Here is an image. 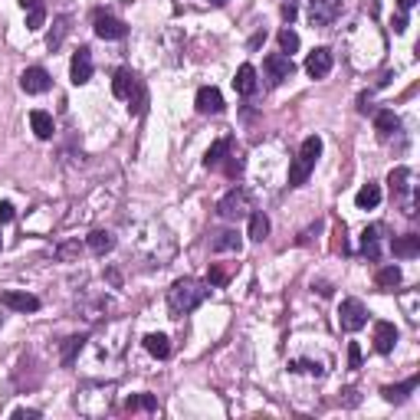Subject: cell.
Instances as JSON below:
<instances>
[{"instance_id":"6da1fadb","label":"cell","mask_w":420,"mask_h":420,"mask_svg":"<svg viewBox=\"0 0 420 420\" xmlns=\"http://www.w3.org/2000/svg\"><path fill=\"white\" fill-rule=\"evenodd\" d=\"M207 296H210V283H200V279L184 276V279L171 283V289H168V312H171L174 319L191 315L198 306H204Z\"/></svg>"},{"instance_id":"7a4b0ae2","label":"cell","mask_w":420,"mask_h":420,"mask_svg":"<svg viewBox=\"0 0 420 420\" xmlns=\"http://www.w3.org/2000/svg\"><path fill=\"white\" fill-rule=\"evenodd\" d=\"M322 155V138L319 135H309L302 141V148H299L296 161H292V168H289V187H302L309 181V174L315 171V161Z\"/></svg>"},{"instance_id":"3957f363","label":"cell","mask_w":420,"mask_h":420,"mask_svg":"<svg viewBox=\"0 0 420 420\" xmlns=\"http://www.w3.org/2000/svg\"><path fill=\"white\" fill-rule=\"evenodd\" d=\"M414 171L410 168H394L387 184H391V194H394L397 207L404 210V217H417V198H414Z\"/></svg>"},{"instance_id":"277c9868","label":"cell","mask_w":420,"mask_h":420,"mask_svg":"<svg viewBox=\"0 0 420 420\" xmlns=\"http://www.w3.org/2000/svg\"><path fill=\"white\" fill-rule=\"evenodd\" d=\"M250 210H253V200H250L247 187H230L220 198V204H217V213L223 220H240V217H247Z\"/></svg>"},{"instance_id":"5b68a950","label":"cell","mask_w":420,"mask_h":420,"mask_svg":"<svg viewBox=\"0 0 420 420\" xmlns=\"http://www.w3.org/2000/svg\"><path fill=\"white\" fill-rule=\"evenodd\" d=\"M338 325H342V332H361V329L368 325V309H365V302H361V299H345V302L338 306Z\"/></svg>"},{"instance_id":"8992f818","label":"cell","mask_w":420,"mask_h":420,"mask_svg":"<svg viewBox=\"0 0 420 420\" xmlns=\"http://www.w3.org/2000/svg\"><path fill=\"white\" fill-rule=\"evenodd\" d=\"M345 10L342 0H309V24L312 26H332Z\"/></svg>"},{"instance_id":"52a82bcc","label":"cell","mask_w":420,"mask_h":420,"mask_svg":"<svg viewBox=\"0 0 420 420\" xmlns=\"http://www.w3.org/2000/svg\"><path fill=\"white\" fill-rule=\"evenodd\" d=\"M92 30H96L99 40H125L128 37V26H125L119 17L102 13V10H96V17H92Z\"/></svg>"},{"instance_id":"ba28073f","label":"cell","mask_w":420,"mask_h":420,"mask_svg":"<svg viewBox=\"0 0 420 420\" xmlns=\"http://www.w3.org/2000/svg\"><path fill=\"white\" fill-rule=\"evenodd\" d=\"M266 76H270L272 86H279V82H286L289 76L296 73V62H292V56H286V53H272V56H266Z\"/></svg>"},{"instance_id":"9c48e42d","label":"cell","mask_w":420,"mask_h":420,"mask_svg":"<svg viewBox=\"0 0 420 420\" xmlns=\"http://www.w3.org/2000/svg\"><path fill=\"white\" fill-rule=\"evenodd\" d=\"M92 50L89 46H79V53L73 56L69 62V79H73V86H86L89 79H92Z\"/></svg>"},{"instance_id":"30bf717a","label":"cell","mask_w":420,"mask_h":420,"mask_svg":"<svg viewBox=\"0 0 420 420\" xmlns=\"http://www.w3.org/2000/svg\"><path fill=\"white\" fill-rule=\"evenodd\" d=\"M50 86H53V79L43 66H30V69L20 76V89H24L26 96H43Z\"/></svg>"},{"instance_id":"8fae6325","label":"cell","mask_w":420,"mask_h":420,"mask_svg":"<svg viewBox=\"0 0 420 420\" xmlns=\"http://www.w3.org/2000/svg\"><path fill=\"white\" fill-rule=\"evenodd\" d=\"M0 306H7L13 312H37L40 299L33 292H24V289H7V292H0Z\"/></svg>"},{"instance_id":"7c38bea8","label":"cell","mask_w":420,"mask_h":420,"mask_svg":"<svg viewBox=\"0 0 420 420\" xmlns=\"http://www.w3.org/2000/svg\"><path fill=\"white\" fill-rule=\"evenodd\" d=\"M332 66H335L332 50L319 46V50H312V53H309V60H306V73H309L312 79H325V76L332 73Z\"/></svg>"},{"instance_id":"4fadbf2b","label":"cell","mask_w":420,"mask_h":420,"mask_svg":"<svg viewBox=\"0 0 420 420\" xmlns=\"http://www.w3.org/2000/svg\"><path fill=\"white\" fill-rule=\"evenodd\" d=\"M381 240H384V223L365 227V234H361V253L368 260H381Z\"/></svg>"},{"instance_id":"5bb4252c","label":"cell","mask_w":420,"mask_h":420,"mask_svg":"<svg viewBox=\"0 0 420 420\" xmlns=\"http://www.w3.org/2000/svg\"><path fill=\"white\" fill-rule=\"evenodd\" d=\"M194 105H198V112H204V115H220V112H223V96H220V89L200 86V89H198V99H194Z\"/></svg>"},{"instance_id":"9a60e30c","label":"cell","mask_w":420,"mask_h":420,"mask_svg":"<svg viewBox=\"0 0 420 420\" xmlns=\"http://www.w3.org/2000/svg\"><path fill=\"white\" fill-rule=\"evenodd\" d=\"M417 384H420V374H410L408 381L387 384V387H381V397L387 401V404H404V401L410 397V391H417Z\"/></svg>"},{"instance_id":"2e32d148","label":"cell","mask_w":420,"mask_h":420,"mask_svg":"<svg viewBox=\"0 0 420 420\" xmlns=\"http://www.w3.org/2000/svg\"><path fill=\"white\" fill-rule=\"evenodd\" d=\"M394 345H397L394 322H378V325H374V351H378V355H391Z\"/></svg>"},{"instance_id":"e0dca14e","label":"cell","mask_w":420,"mask_h":420,"mask_svg":"<svg viewBox=\"0 0 420 420\" xmlns=\"http://www.w3.org/2000/svg\"><path fill=\"white\" fill-rule=\"evenodd\" d=\"M76 309L82 312L89 322H99V319H105V312L112 309V302L102 296V292H96L92 299H79V302H76Z\"/></svg>"},{"instance_id":"ac0fdd59","label":"cell","mask_w":420,"mask_h":420,"mask_svg":"<svg viewBox=\"0 0 420 420\" xmlns=\"http://www.w3.org/2000/svg\"><path fill=\"white\" fill-rule=\"evenodd\" d=\"M374 132H378L381 141H387L391 135H397V132H401V119H397V112L394 109L374 112Z\"/></svg>"},{"instance_id":"d6986e66","label":"cell","mask_w":420,"mask_h":420,"mask_svg":"<svg viewBox=\"0 0 420 420\" xmlns=\"http://www.w3.org/2000/svg\"><path fill=\"white\" fill-rule=\"evenodd\" d=\"M20 7H24L26 13V30H43V24H46V3L43 0H20Z\"/></svg>"},{"instance_id":"ffe728a7","label":"cell","mask_w":420,"mask_h":420,"mask_svg":"<svg viewBox=\"0 0 420 420\" xmlns=\"http://www.w3.org/2000/svg\"><path fill=\"white\" fill-rule=\"evenodd\" d=\"M391 253H394L397 260H414V256H420V236L417 234L397 236L394 243H391Z\"/></svg>"},{"instance_id":"44dd1931","label":"cell","mask_w":420,"mask_h":420,"mask_svg":"<svg viewBox=\"0 0 420 420\" xmlns=\"http://www.w3.org/2000/svg\"><path fill=\"white\" fill-rule=\"evenodd\" d=\"M234 89L240 92V96H256V89H260V82H256V69H253L250 62H243V66L236 69Z\"/></svg>"},{"instance_id":"7402d4cb","label":"cell","mask_w":420,"mask_h":420,"mask_svg":"<svg viewBox=\"0 0 420 420\" xmlns=\"http://www.w3.org/2000/svg\"><path fill=\"white\" fill-rule=\"evenodd\" d=\"M69 26H73V17L69 13H62V17H56L53 20V30H50V37H46V46H50V53H56L66 43V37H69Z\"/></svg>"},{"instance_id":"603a6c76","label":"cell","mask_w":420,"mask_h":420,"mask_svg":"<svg viewBox=\"0 0 420 420\" xmlns=\"http://www.w3.org/2000/svg\"><path fill=\"white\" fill-rule=\"evenodd\" d=\"M30 125H33V135H37L40 141H50L53 132H56V122H53V115H50V112H43V109L30 112Z\"/></svg>"},{"instance_id":"cb8c5ba5","label":"cell","mask_w":420,"mask_h":420,"mask_svg":"<svg viewBox=\"0 0 420 420\" xmlns=\"http://www.w3.org/2000/svg\"><path fill=\"white\" fill-rule=\"evenodd\" d=\"M230 148H234V138H230V135H227V138H217V141H213V145L207 148V155H204V168H220Z\"/></svg>"},{"instance_id":"d4e9b609","label":"cell","mask_w":420,"mask_h":420,"mask_svg":"<svg viewBox=\"0 0 420 420\" xmlns=\"http://www.w3.org/2000/svg\"><path fill=\"white\" fill-rule=\"evenodd\" d=\"M145 351H148L151 358H158V361H164L168 355H171V342H168V335H161V332H151V335H145Z\"/></svg>"},{"instance_id":"484cf974","label":"cell","mask_w":420,"mask_h":420,"mask_svg":"<svg viewBox=\"0 0 420 420\" xmlns=\"http://www.w3.org/2000/svg\"><path fill=\"white\" fill-rule=\"evenodd\" d=\"M86 247L92 250L96 256H105V253L115 250V236H112L109 230H92V234L86 236Z\"/></svg>"},{"instance_id":"4316f807","label":"cell","mask_w":420,"mask_h":420,"mask_svg":"<svg viewBox=\"0 0 420 420\" xmlns=\"http://www.w3.org/2000/svg\"><path fill=\"white\" fill-rule=\"evenodd\" d=\"M86 335H69L66 342H62V351H60V361L69 368V365H76V358H79V351L86 348Z\"/></svg>"},{"instance_id":"83f0119b","label":"cell","mask_w":420,"mask_h":420,"mask_svg":"<svg viewBox=\"0 0 420 420\" xmlns=\"http://www.w3.org/2000/svg\"><path fill=\"white\" fill-rule=\"evenodd\" d=\"M355 204H358L361 210H374L378 204H381V184H374V181L361 184V191L355 194Z\"/></svg>"},{"instance_id":"f1b7e54d","label":"cell","mask_w":420,"mask_h":420,"mask_svg":"<svg viewBox=\"0 0 420 420\" xmlns=\"http://www.w3.org/2000/svg\"><path fill=\"white\" fill-rule=\"evenodd\" d=\"M125 102H128V112H132V115H145V112H148V89H145L141 79L132 86V92H128Z\"/></svg>"},{"instance_id":"f546056e","label":"cell","mask_w":420,"mask_h":420,"mask_svg":"<svg viewBox=\"0 0 420 420\" xmlns=\"http://www.w3.org/2000/svg\"><path fill=\"white\" fill-rule=\"evenodd\" d=\"M135 82H138V76L132 73V69H119L115 79H112V96H115V99H128V92H132Z\"/></svg>"},{"instance_id":"4dcf8cb0","label":"cell","mask_w":420,"mask_h":420,"mask_svg":"<svg viewBox=\"0 0 420 420\" xmlns=\"http://www.w3.org/2000/svg\"><path fill=\"white\" fill-rule=\"evenodd\" d=\"M240 250H243V240H240L236 230H223L213 240V253H240Z\"/></svg>"},{"instance_id":"1f68e13d","label":"cell","mask_w":420,"mask_h":420,"mask_svg":"<svg viewBox=\"0 0 420 420\" xmlns=\"http://www.w3.org/2000/svg\"><path fill=\"white\" fill-rule=\"evenodd\" d=\"M270 236V217L263 213V210H256V213H250V240H256V243H263Z\"/></svg>"},{"instance_id":"d6a6232c","label":"cell","mask_w":420,"mask_h":420,"mask_svg":"<svg viewBox=\"0 0 420 420\" xmlns=\"http://www.w3.org/2000/svg\"><path fill=\"white\" fill-rule=\"evenodd\" d=\"M243 168H247V158H243V151H227V158H223L220 164V171L227 174V177H240L243 174Z\"/></svg>"},{"instance_id":"836d02e7","label":"cell","mask_w":420,"mask_h":420,"mask_svg":"<svg viewBox=\"0 0 420 420\" xmlns=\"http://www.w3.org/2000/svg\"><path fill=\"white\" fill-rule=\"evenodd\" d=\"M289 371H296V374H312V378H322L325 368H322L319 361H309V358H292L289 361Z\"/></svg>"},{"instance_id":"e575fe53","label":"cell","mask_w":420,"mask_h":420,"mask_svg":"<svg viewBox=\"0 0 420 420\" xmlns=\"http://www.w3.org/2000/svg\"><path fill=\"white\" fill-rule=\"evenodd\" d=\"M125 410H158V397L155 394H135L125 401Z\"/></svg>"},{"instance_id":"d590c367","label":"cell","mask_w":420,"mask_h":420,"mask_svg":"<svg viewBox=\"0 0 420 420\" xmlns=\"http://www.w3.org/2000/svg\"><path fill=\"white\" fill-rule=\"evenodd\" d=\"M401 286V266H384L378 272V289H394Z\"/></svg>"},{"instance_id":"8d00e7d4","label":"cell","mask_w":420,"mask_h":420,"mask_svg":"<svg viewBox=\"0 0 420 420\" xmlns=\"http://www.w3.org/2000/svg\"><path fill=\"white\" fill-rule=\"evenodd\" d=\"M279 50H283L286 56H292V53L299 50V33L292 30V26H286V30H279Z\"/></svg>"},{"instance_id":"74e56055","label":"cell","mask_w":420,"mask_h":420,"mask_svg":"<svg viewBox=\"0 0 420 420\" xmlns=\"http://www.w3.org/2000/svg\"><path fill=\"white\" fill-rule=\"evenodd\" d=\"M227 279H230V270H223V266H210V272H207L210 289H213V286H227Z\"/></svg>"},{"instance_id":"f35d334b","label":"cell","mask_w":420,"mask_h":420,"mask_svg":"<svg viewBox=\"0 0 420 420\" xmlns=\"http://www.w3.org/2000/svg\"><path fill=\"white\" fill-rule=\"evenodd\" d=\"M79 253H82L79 243H62V247L56 250V260H73V256H79Z\"/></svg>"},{"instance_id":"ab89813d","label":"cell","mask_w":420,"mask_h":420,"mask_svg":"<svg viewBox=\"0 0 420 420\" xmlns=\"http://www.w3.org/2000/svg\"><path fill=\"white\" fill-rule=\"evenodd\" d=\"M348 368H351V371L361 368V348H358V342H351V345H348Z\"/></svg>"},{"instance_id":"60d3db41","label":"cell","mask_w":420,"mask_h":420,"mask_svg":"<svg viewBox=\"0 0 420 420\" xmlns=\"http://www.w3.org/2000/svg\"><path fill=\"white\" fill-rule=\"evenodd\" d=\"M358 391H355V387H345V391H342V404H345V408H358Z\"/></svg>"},{"instance_id":"b9f144b4","label":"cell","mask_w":420,"mask_h":420,"mask_svg":"<svg viewBox=\"0 0 420 420\" xmlns=\"http://www.w3.org/2000/svg\"><path fill=\"white\" fill-rule=\"evenodd\" d=\"M296 13H299V7H296V3H292V0H286V3H283V17H286V20H289V24L296 20Z\"/></svg>"},{"instance_id":"7bdbcfd3","label":"cell","mask_w":420,"mask_h":420,"mask_svg":"<svg viewBox=\"0 0 420 420\" xmlns=\"http://www.w3.org/2000/svg\"><path fill=\"white\" fill-rule=\"evenodd\" d=\"M7 220H13V204H10V200H3V204H0V223H7Z\"/></svg>"},{"instance_id":"ee69618b","label":"cell","mask_w":420,"mask_h":420,"mask_svg":"<svg viewBox=\"0 0 420 420\" xmlns=\"http://www.w3.org/2000/svg\"><path fill=\"white\" fill-rule=\"evenodd\" d=\"M13 417H17V420H37V417H40V410H26V408H20V410H13Z\"/></svg>"},{"instance_id":"f6af8a7d","label":"cell","mask_w":420,"mask_h":420,"mask_svg":"<svg viewBox=\"0 0 420 420\" xmlns=\"http://www.w3.org/2000/svg\"><path fill=\"white\" fill-rule=\"evenodd\" d=\"M404 30H408V13L394 17V33H404Z\"/></svg>"},{"instance_id":"bcb514c9","label":"cell","mask_w":420,"mask_h":420,"mask_svg":"<svg viewBox=\"0 0 420 420\" xmlns=\"http://www.w3.org/2000/svg\"><path fill=\"white\" fill-rule=\"evenodd\" d=\"M397 7H401V13H408L417 7V0H397Z\"/></svg>"},{"instance_id":"7dc6e473","label":"cell","mask_w":420,"mask_h":420,"mask_svg":"<svg viewBox=\"0 0 420 420\" xmlns=\"http://www.w3.org/2000/svg\"><path fill=\"white\" fill-rule=\"evenodd\" d=\"M204 3H210V7H223V3H230V0H204Z\"/></svg>"},{"instance_id":"c3c4849f","label":"cell","mask_w":420,"mask_h":420,"mask_svg":"<svg viewBox=\"0 0 420 420\" xmlns=\"http://www.w3.org/2000/svg\"><path fill=\"white\" fill-rule=\"evenodd\" d=\"M0 250H3V240H0Z\"/></svg>"},{"instance_id":"681fc988","label":"cell","mask_w":420,"mask_h":420,"mask_svg":"<svg viewBox=\"0 0 420 420\" xmlns=\"http://www.w3.org/2000/svg\"><path fill=\"white\" fill-rule=\"evenodd\" d=\"M0 325H3V319H0Z\"/></svg>"}]
</instances>
